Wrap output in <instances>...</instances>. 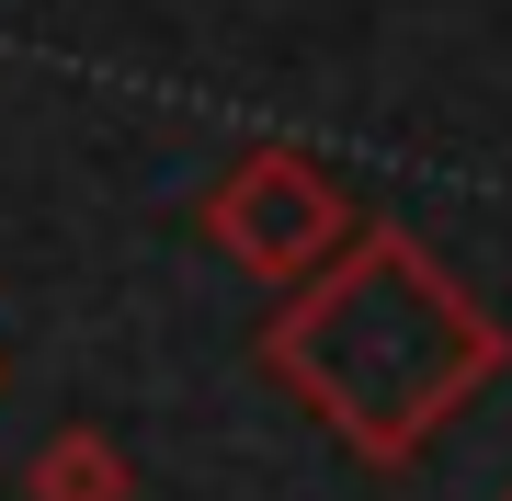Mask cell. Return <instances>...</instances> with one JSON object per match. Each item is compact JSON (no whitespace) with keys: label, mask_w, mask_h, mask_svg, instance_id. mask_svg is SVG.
<instances>
[{"label":"cell","mask_w":512,"mask_h":501,"mask_svg":"<svg viewBox=\"0 0 512 501\" xmlns=\"http://www.w3.org/2000/svg\"><path fill=\"white\" fill-rule=\"evenodd\" d=\"M501 501H512V490H501Z\"/></svg>","instance_id":"obj_4"},{"label":"cell","mask_w":512,"mask_h":501,"mask_svg":"<svg viewBox=\"0 0 512 501\" xmlns=\"http://www.w3.org/2000/svg\"><path fill=\"white\" fill-rule=\"evenodd\" d=\"M205 240H217L251 285H308L330 251H353V194L330 183L308 149H251L205 194Z\"/></svg>","instance_id":"obj_2"},{"label":"cell","mask_w":512,"mask_h":501,"mask_svg":"<svg viewBox=\"0 0 512 501\" xmlns=\"http://www.w3.org/2000/svg\"><path fill=\"white\" fill-rule=\"evenodd\" d=\"M501 319L444 274V251H421L410 228H353V251H330L308 285H285V308L262 319V365L308 410L319 433H342L365 467H410L456 410L501 376Z\"/></svg>","instance_id":"obj_1"},{"label":"cell","mask_w":512,"mask_h":501,"mask_svg":"<svg viewBox=\"0 0 512 501\" xmlns=\"http://www.w3.org/2000/svg\"><path fill=\"white\" fill-rule=\"evenodd\" d=\"M23 490H35V501H137V467H126V445H114V433L69 422V433H46V445H35Z\"/></svg>","instance_id":"obj_3"}]
</instances>
